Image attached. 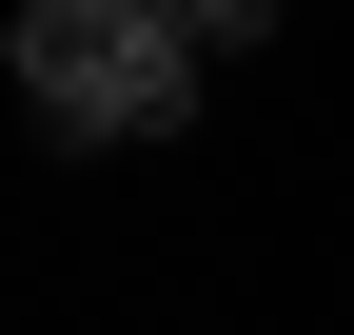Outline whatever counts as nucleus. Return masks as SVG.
<instances>
[{
	"instance_id": "nucleus-1",
	"label": "nucleus",
	"mask_w": 354,
	"mask_h": 335,
	"mask_svg": "<svg viewBox=\"0 0 354 335\" xmlns=\"http://www.w3.org/2000/svg\"><path fill=\"white\" fill-rule=\"evenodd\" d=\"M0 60H20V118H39V138L118 158V138H177V118H197L216 39L177 20V0H20Z\"/></svg>"
}]
</instances>
